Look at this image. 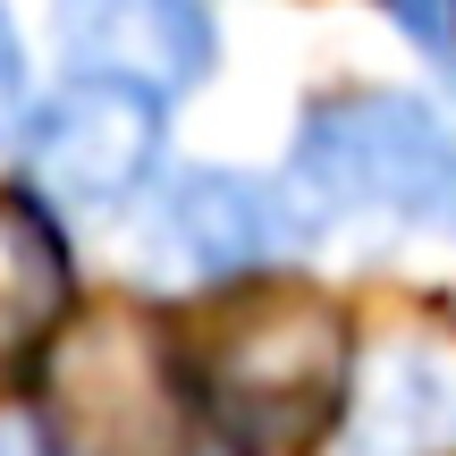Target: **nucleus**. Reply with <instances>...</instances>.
<instances>
[{"instance_id":"1","label":"nucleus","mask_w":456,"mask_h":456,"mask_svg":"<svg viewBox=\"0 0 456 456\" xmlns=\"http://www.w3.org/2000/svg\"><path fill=\"white\" fill-rule=\"evenodd\" d=\"M296 178L330 203H363V212L456 228V135L423 102L355 94V102L313 110L305 144H296Z\"/></svg>"},{"instance_id":"2","label":"nucleus","mask_w":456,"mask_h":456,"mask_svg":"<svg viewBox=\"0 0 456 456\" xmlns=\"http://www.w3.org/2000/svg\"><path fill=\"white\" fill-rule=\"evenodd\" d=\"M338 372H346L338 313L313 296H271L220 346V406L237 431L313 440V423H330V406H338Z\"/></svg>"},{"instance_id":"3","label":"nucleus","mask_w":456,"mask_h":456,"mask_svg":"<svg viewBox=\"0 0 456 456\" xmlns=\"http://www.w3.org/2000/svg\"><path fill=\"white\" fill-rule=\"evenodd\" d=\"M34 178L51 186L60 203H118L152 178L161 161V94L118 77H77L34 110L26 135Z\"/></svg>"},{"instance_id":"4","label":"nucleus","mask_w":456,"mask_h":456,"mask_svg":"<svg viewBox=\"0 0 456 456\" xmlns=\"http://www.w3.org/2000/svg\"><path fill=\"white\" fill-rule=\"evenodd\" d=\"M60 414L77 456H169L178 440V389H169V355L144 322H102L77 338L60 372Z\"/></svg>"},{"instance_id":"5","label":"nucleus","mask_w":456,"mask_h":456,"mask_svg":"<svg viewBox=\"0 0 456 456\" xmlns=\"http://www.w3.org/2000/svg\"><path fill=\"white\" fill-rule=\"evenodd\" d=\"M60 43L85 77L186 94L212 68V17L195 0H60Z\"/></svg>"},{"instance_id":"6","label":"nucleus","mask_w":456,"mask_h":456,"mask_svg":"<svg viewBox=\"0 0 456 456\" xmlns=\"http://www.w3.org/2000/svg\"><path fill=\"white\" fill-rule=\"evenodd\" d=\"M152 245L178 271L237 279L279 245V203L237 169H186V178H169L161 212H152Z\"/></svg>"},{"instance_id":"7","label":"nucleus","mask_w":456,"mask_h":456,"mask_svg":"<svg viewBox=\"0 0 456 456\" xmlns=\"http://www.w3.org/2000/svg\"><path fill=\"white\" fill-rule=\"evenodd\" d=\"M60 296H68V262L51 245V228L17 203H0V346L43 338Z\"/></svg>"},{"instance_id":"8","label":"nucleus","mask_w":456,"mask_h":456,"mask_svg":"<svg viewBox=\"0 0 456 456\" xmlns=\"http://www.w3.org/2000/svg\"><path fill=\"white\" fill-rule=\"evenodd\" d=\"M448 431H456V380L440 372V363L406 355L389 380H380V414H372V431H363V448H372V456H397V448L448 440Z\"/></svg>"},{"instance_id":"9","label":"nucleus","mask_w":456,"mask_h":456,"mask_svg":"<svg viewBox=\"0 0 456 456\" xmlns=\"http://www.w3.org/2000/svg\"><path fill=\"white\" fill-rule=\"evenodd\" d=\"M389 9L423 51H456V0H389Z\"/></svg>"},{"instance_id":"10","label":"nucleus","mask_w":456,"mask_h":456,"mask_svg":"<svg viewBox=\"0 0 456 456\" xmlns=\"http://www.w3.org/2000/svg\"><path fill=\"white\" fill-rule=\"evenodd\" d=\"M17 102H26V51H17V26L0 9V135L17 127Z\"/></svg>"},{"instance_id":"11","label":"nucleus","mask_w":456,"mask_h":456,"mask_svg":"<svg viewBox=\"0 0 456 456\" xmlns=\"http://www.w3.org/2000/svg\"><path fill=\"white\" fill-rule=\"evenodd\" d=\"M0 456H34V448H26V440H0Z\"/></svg>"}]
</instances>
